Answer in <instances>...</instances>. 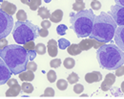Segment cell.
Wrapping results in <instances>:
<instances>
[{"label": "cell", "mask_w": 124, "mask_h": 99, "mask_svg": "<svg viewBox=\"0 0 124 99\" xmlns=\"http://www.w3.org/2000/svg\"><path fill=\"white\" fill-rule=\"evenodd\" d=\"M102 80V74L99 71H93V72H89L85 75V81L89 84L95 82H99Z\"/></svg>", "instance_id": "11"}, {"label": "cell", "mask_w": 124, "mask_h": 99, "mask_svg": "<svg viewBox=\"0 0 124 99\" xmlns=\"http://www.w3.org/2000/svg\"><path fill=\"white\" fill-rule=\"evenodd\" d=\"M41 27L42 28H44V29H49L50 27H51V21H49V20H47V19H44L42 22H41Z\"/></svg>", "instance_id": "38"}, {"label": "cell", "mask_w": 124, "mask_h": 99, "mask_svg": "<svg viewBox=\"0 0 124 99\" xmlns=\"http://www.w3.org/2000/svg\"><path fill=\"white\" fill-rule=\"evenodd\" d=\"M67 80H68V83H69V84L75 85L76 83L78 82V80H79V77H78V75L77 74V73H75V72H72V73H71V74L68 76Z\"/></svg>", "instance_id": "25"}, {"label": "cell", "mask_w": 124, "mask_h": 99, "mask_svg": "<svg viewBox=\"0 0 124 99\" xmlns=\"http://www.w3.org/2000/svg\"><path fill=\"white\" fill-rule=\"evenodd\" d=\"M21 90H23V92L25 93H31L33 91V86L31 83L24 82L21 85Z\"/></svg>", "instance_id": "20"}, {"label": "cell", "mask_w": 124, "mask_h": 99, "mask_svg": "<svg viewBox=\"0 0 124 99\" xmlns=\"http://www.w3.org/2000/svg\"><path fill=\"white\" fill-rule=\"evenodd\" d=\"M117 28L116 23L108 13L101 12L100 15L95 16L90 39H93L99 42L107 43L111 41Z\"/></svg>", "instance_id": "2"}, {"label": "cell", "mask_w": 124, "mask_h": 99, "mask_svg": "<svg viewBox=\"0 0 124 99\" xmlns=\"http://www.w3.org/2000/svg\"><path fill=\"white\" fill-rule=\"evenodd\" d=\"M7 45H8V40L5 39H0V50L5 48Z\"/></svg>", "instance_id": "39"}, {"label": "cell", "mask_w": 124, "mask_h": 99, "mask_svg": "<svg viewBox=\"0 0 124 99\" xmlns=\"http://www.w3.org/2000/svg\"><path fill=\"white\" fill-rule=\"evenodd\" d=\"M94 17L92 9L83 10L77 14H71V28L78 38H87L91 35Z\"/></svg>", "instance_id": "4"}, {"label": "cell", "mask_w": 124, "mask_h": 99, "mask_svg": "<svg viewBox=\"0 0 124 99\" xmlns=\"http://www.w3.org/2000/svg\"><path fill=\"white\" fill-rule=\"evenodd\" d=\"M91 8L93 9V10H95V11H97V10H99L100 8H101V3L99 2V1H93L92 3H91Z\"/></svg>", "instance_id": "35"}, {"label": "cell", "mask_w": 124, "mask_h": 99, "mask_svg": "<svg viewBox=\"0 0 124 99\" xmlns=\"http://www.w3.org/2000/svg\"><path fill=\"white\" fill-rule=\"evenodd\" d=\"M23 4H25V5H28V6H30L31 3H32V1L33 0H20Z\"/></svg>", "instance_id": "43"}, {"label": "cell", "mask_w": 124, "mask_h": 99, "mask_svg": "<svg viewBox=\"0 0 124 99\" xmlns=\"http://www.w3.org/2000/svg\"><path fill=\"white\" fill-rule=\"evenodd\" d=\"M0 58L14 74H19L25 71L27 69V64L30 61L28 51L20 44L7 45L0 50Z\"/></svg>", "instance_id": "1"}, {"label": "cell", "mask_w": 124, "mask_h": 99, "mask_svg": "<svg viewBox=\"0 0 124 99\" xmlns=\"http://www.w3.org/2000/svg\"><path fill=\"white\" fill-rule=\"evenodd\" d=\"M67 29H68V27H67L66 25H63V24H61V25H59V26L57 27L56 31H57V34H58V35L63 36V35H65V34H66Z\"/></svg>", "instance_id": "33"}, {"label": "cell", "mask_w": 124, "mask_h": 99, "mask_svg": "<svg viewBox=\"0 0 124 99\" xmlns=\"http://www.w3.org/2000/svg\"><path fill=\"white\" fill-rule=\"evenodd\" d=\"M14 19L12 16L6 14L0 8V39H5L14 28Z\"/></svg>", "instance_id": "6"}, {"label": "cell", "mask_w": 124, "mask_h": 99, "mask_svg": "<svg viewBox=\"0 0 124 99\" xmlns=\"http://www.w3.org/2000/svg\"><path fill=\"white\" fill-rule=\"evenodd\" d=\"M48 35H49L48 29H44V28L38 29V36H40V37H42V38H46Z\"/></svg>", "instance_id": "37"}, {"label": "cell", "mask_w": 124, "mask_h": 99, "mask_svg": "<svg viewBox=\"0 0 124 99\" xmlns=\"http://www.w3.org/2000/svg\"><path fill=\"white\" fill-rule=\"evenodd\" d=\"M12 74L13 73L10 70V68L5 64V62L0 58V86L8 82V80L11 78Z\"/></svg>", "instance_id": "8"}, {"label": "cell", "mask_w": 124, "mask_h": 99, "mask_svg": "<svg viewBox=\"0 0 124 99\" xmlns=\"http://www.w3.org/2000/svg\"><path fill=\"white\" fill-rule=\"evenodd\" d=\"M23 47L27 50V51L34 50V48H35V43H34L33 40H31V41H28V42H26L25 44H23Z\"/></svg>", "instance_id": "29"}, {"label": "cell", "mask_w": 124, "mask_h": 99, "mask_svg": "<svg viewBox=\"0 0 124 99\" xmlns=\"http://www.w3.org/2000/svg\"><path fill=\"white\" fill-rule=\"evenodd\" d=\"M16 18H17V21H26L27 20V14H26V12L23 11V10H19L16 13Z\"/></svg>", "instance_id": "26"}, {"label": "cell", "mask_w": 124, "mask_h": 99, "mask_svg": "<svg viewBox=\"0 0 124 99\" xmlns=\"http://www.w3.org/2000/svg\"><path fill=\"white\" fill-rule=\"evenodd\" d=\"M115 75L117 76V77H120V76L124 75V65L121 66H119V67H117V68L116 69V74H115Z\"/></svg>", "instance_id": "36"}, {"label": "cell", "mask_w": 124, "mask_h": 99, "mask_svg": "<svg viewBox=\"0 0 124 99\" xmlns=\"http://www.w3.org/2000/svg\"><path fill=\"white\" fill-rule=\"evenodd\" d=\"M83 89H84V87L81 84H78V83L75 84V86H74V91L76 93H78V94L81 93L83 91Z\"/></svg>", "instance_id": "34"}, {"label": "cell", "mask_w": 124, "mask_h": 99, "mask_svg": "<svg viewBox=\"0 0 124 99\" xmlns=\"http://www.w3.org/2000/svg\"><path fill=\"white\" fill-rule=\"evenodd\" d=\"M47 49H48V53L49 56L54 58L57 55V51H58V44L54 40H50L48 41L47 44Z\"/></svg>", "instance_id": "13"}, {"label": "cell", "mask_w": 124, "mask_h": 99, "mask_svg": "<svg viewBox=\"0 0 124 99\" xmlns=\"http://www.w3.org/2000/svg\"><path fill=\"white\" fill-rule=\"evenodd\" d=\"M37 15L41 17V18H43V19H48V18H50L51 13H50L49 9H47L45 7H40V8L38 9Z\"/></svg>", "instance_id": "19"}, {"label": "cell", "mask_w": 124, "mask_h": 99, "mask_svg": "<svg viewBox=\"0 0 124 99\" xmlns=\"http://www.w3.org/2000/svg\"><path fill=\"white\" fill-rule=\"evenodd\" d=\"M93 40V47H94L95 49H98L100 46H102L104 43H102V42H99V41H97V40H93V39H92Z\"/></svg>", "instance_id": "40"}, {"label": "cell", "mask_w": 124, "mask_h": 99, "mask_svg": "<svg viewBox=\"0 0 124 99\" xmlns=\"http://www.w3.org/2000/svg\"><path fill=\"white\" fill-rule=\"evenodd\" d=\"M99 66L107 70H116L124 65V52L116 44L104 43L96 51Z\"/></svg>", "instance_id": "3"}, {"label": "cell", "mask_w": 124, "mask_h": 99, "mask_svg": "<svg viewBox=\"0 0 124 99\" xmlns=\"http://www.w3.org/2000/svg\"><path fill=\"white\" fill-rule=\"evenodd\" d=\"M109 15L113 17L116 25L122 26L124 25V6L120 5H113L111 7V11Z\"/></svg>", "instance_id": "7"}, {"label": "cell", "mask_w": 124, "mask_h": 99, "mask_svg": "<svg viewBox=\"0 0 124 99\" xmlns=\"http://www.w3.org/2000/svg\"><path fill=\"white\" fill-rule=\"evenodd\" d=\"M54 97V90L52 88H47L46 89L44 90V95H42V97Z\"/></svg>", "instance_id": "31"}, {"label": "cell", "mask_w": 124, "mask_h": 99, "mask_svg": "<svg viewBox=\"0 0 124 99\" xmlns=\"http://www.w3.org/2000/svg\"><path fill=\"white\" fill-rule=\"evenodd\" d=\"M124 89V81L121 83V89Z\"/></svg>", "instance_id": "45"}, {"label": "cell", "mask_w": 124, "mask_h": 99, "mask_svg": "<svg viewBox=\"0 0 124 99\" xmlns=\"http://www.w3.org/2000/svg\"><path fill=\"white\" fill-rule=\"evenodd\" d=\"M21 91V86L17 83L15 86L10 87V89L6 91V96L7 97H16Z\"/></svg>", "instance_id": "14"}, {"label": "cell", "mask_w": 124, "mask_h": 99, "mask_svg": "<svg viewBox=\"0 0 124 99\" xmlns=\"http://www.w3.org/2000/svg\"><path fill=\"white\" fill-rule=\"evenodd\" d=\"M76 65V61L73 58H66L63 62V66H65L67 69H72Z\"/></svg>", "instance_id": "22"}, {"label": "cell", "mask_w": 124, "mask_h": 99, "mask_svg": "<svg viewBox=\"0 0 124 99\" xmlns=\"http://www.w3.org/2000/svg\"><path fill=\"white\" fill-rule=\"evenodd\" d=\"M116 5H120V6H124V0H115Z\"/></svg>", "instance_id": "44"}, {"label": "cell", "mask_w": 124, "mask_h": 99, "mask_svg": "<svg viewBox=\"0 0 124 99\" xmlns=\"http://www.w3.org/2000/svg\"><path fill=\"white\" fill-rule=\"evenodd\" d=\"M76 1H83V0H76Z\"/></svg>", "instance_id": "48"}, {"label": "cell", "mask_w": 124, "mask_h": 99, "mask_svg": "<svg viewBox=\"0 0 124 99\" xmlns=\"http://www.w3.org/2000/svg\"><path fill=\"white\" fill-rule=\"evenodd\" d=\"M116 82V75L114 73H108L104 79V81L102 82L101 86H100V89L103 90V91H107L109 89H112L114 83Z\"/></svg>", "instance_id": "10"}, {"label": "cell", "mask_w": 124, "mask_h": 99, "mask_svg": "<svg viewBox=\"0 0 124 99\" xmlns=\"http://www.w3.org/2000/svg\"><path fill=\"white\" fill-rule=\"evenodd\" d=\"M27 69L28 70H31V71H35L37 69V65L36 63H34L33 61H29L28 64H27Z\"/></svg>", "instance_id": "32"}, {"label": "cell", "mask_w": 124, "mask_h": 99, "mask_svg": "<svg viewBox=\"0 0 124 99\" xmlns=\"http://www.w3.org/2000/svg\"><path fill=\"white\" fill-rule=\"evenodd\" d=\"M35 52L36 54L38 55H44L46 53V45L43 44V43H38V44H35Z\"/></svg>", "instance_id": "23"}, {"label": "cell", "mask_w": 124, "mask_h": 99, "mask_svg": "<svg viewBox=\"0 0 124 99\" xmlns=\"http://www.w3.org/2000/svg\"><path fill=\"white\" fill-rule=\"evenodd\" d=\"M93 1H96V0H93Z\"/></svg>", "instance_id": "49"}, {"label": "cell", "mask_w": 124, "mask_h": 99, "mask_svg": "<svg viewBox=\"0 0 124 99\" xmlns=\"http://www.w3.org/2000/svg\"><path fill=\"white\" fill-rule=\"evenodd\" d=\"M56 86H57V89H60V90H65L67 88H68V81L64 80V79H60L58 80L56 83Z\"/></svg>", "instance_id": "27"}, {"label": "cell", "mask_w": 124, "mask_h": 99, "mask_svg": "<svg viewBox=\"0 0 124 99\" xmlns=\"http://www.w3.org/2000/svg\"><path fill=\"white\" fill-rule=\"evenodd\" d=\"M78 46L80 47V49L82 51H87V50L91 49L93 47V40L92 39H85L82 40L79 43Z\"/></svg>", "instance_id": "17"}, {"label": "cell", "mask_w": 124, "mask_h": 99, "mask_svg": "<svg viewBox=\"0 0 124 99\" xmlns=\"http://www.w3.org/2000/svg\"><path fill=\"white\" fill-rule=\"evenodd\" d=\"M62 18H63V12H62L61 10H59V9L58 10H55L50 16L51 21L54 22V23H59L62 20Z\"/></svg>", "instance_id": "16"}, {"label": "cell", "mask_w": 124, "mask_h": 99, "mask_svg": "<svg viewBox=\"0 0 124 99\" xmlns=\"http://www.w3.org/2000/svg\"><path fill=\"white\" fill-rule=\"evenodd\" d=\"M85 9V3L83 1H77L76 3L73 4V10L76 11L77 13L81 12Z\"/></svg>", "instance_id": "21"}, {"label": "cell", "mask_w": 124, "mask_h": 99, "mask_svg": "<svg viewBox=\"0 0 124 99\" xmlns=\"http://www.w3.org/2000/svg\"><path fill=\"white\" fill-rule=\"evenodd\" d=\"M121 90H122V92H123V93H124V89H121Z\"/></svg>", "instance_id": "47"}, {"label": "cell", "mask_w": 124, "mask_h": 99, "mask_svg": "<svg viewBox=\"0 0 124 99\" xmlns=\"http://www.w3.org/2000/svg\"><path fill=\"white\" fill-rule=\"evenodd\" d=\"M60 65H61V60L60 59H54L50 62V66L52 68H57V67L60 66Z\"/></svg>", "instance_id": "30"}, {"label": "cell", "mask_w": 124, "mask_h": 99, "mask_svg": "<svg viewBox=\"0 0 124 99\" xmlns=\"http://www.w3.org/2000/svg\"><path fill=\"white\" fill-rule=\"evenodd\" d=\"M115 42L124 52V25L118 26L115 32Z\"/></svg>", "instance_id": "9"}, {"label": "cell", "mask_w": 124, "mask_h": 99, "mask_svg": "<svg viewBox=\"0 0 124 99\" xmlns=\"http://www.w3.org/2000/svg\"><path fill=\"white\" fill-rule=\"evenodd\" d=\"M45 2H46V3H49V2H51V0H45Z\"/></svg>", "instance_id": "46"}, {"label": "cell", "mask_w": 124, "mask_h": 99, "mask_svg": "<svg viewBox=\"0 0 124 99\" xmlns=\"http://www.w3.org/2000/svg\"><path fill=\"white\" fill-rule=\"evenodd\" d=\"M17 80L16 79H14V78H10L9 80H8V82H7V84H8V86L9 87H12V86H15V85H16L17 84Z\"/></svg>", "instance_id": "42"}, {"label": "cell", "mask_w": 124, "mask_h": 99, "mask_svg": "<svg viewBox=\"0 0 124 99\" xmlns=\"http://www.w3.org/2000/svg\"><path fill=\"white\" fill-rule=\"evenodd\" d=\"M13 37L17 44L23 45L28 41L34 40L38 37V27L31 21H16Z\"/></svg>", "instance_id": "5"}, {"label": "cell", "mask_w": 124, "mask_h": 99, "mask_svg": "<svg viewBox=\"0 0 124 99\" xmlns=\"http://www.w3.org/2000/svg\"><path fill=\"white\" fill-rule=\"evenodd\" d=\"M28 54H29V59L32 61L34 58H35V55H36V52H35V50H30V51H28Z\"/></svg>", "instance_id": "41"}, {"label": "cell", "mask_w": 124, "mask_h": 99, "mask_svg": "<svg viewBox=\"0 0 124 99\" xmlns=\"http://www.w3.org/2000/svg\"><path fill=\"white\" fill-rule=\"evenodd\" d=\"M57 44H58V47H59L60 49L64 50V49H67L71 43H70V41H69L68 40H66V39H60V40H58Z\"/></svg>", "instance_id": "24"}, {"label": "cell", "mask_w": 124, "mask_h": 99, "mask_svg": "<svg viewBox=\"0 0 124 99\" xmlns=\"http://www.w3.org/2000/svg\"><path fill=\"white\" fill-rule=\"evenodd\" d=\"M67 51L70 55H73V56H77V55H79L82 50L80 49V47L78 46V44H70L69 47L67 48Z\"/></svg>", "instance_id": "18"}, {"label": "cell", "mask_w": 124, "mask_h": 99, "mask_svg": "<svg viewBox=\"0 0 124 99\" xmlns=\"http://www.w3.org/2000/svg\"><path fill=\"white\" fill-rule=\"evenodd\" d=\"M19 78L21 81H25V82H31L34 79V73L31 70L26 69L25 71H22L21 73H19Z\"/></svg>", "instance_id": "15"}, {"label": "cell", "mask_w": 124, "mask_h": 99, "mask_svg": "<svg viewBox=\"0 0 124 99\" xmlns=\"http://www.w3.org/2000/svg\"><path fill=\"white\" fill-rule=\"evenodd\" d=\"M47 78L50 83H54L56 81V73L54 70H50L47 73Z\"/></svg>", "instance_id": "28"}, {"label": "cell", "mask_w": 124, "mask_h": 99, "mask_svg": "<svg viewBox=\"0 0 124 99\" xmlns=\"http://www.w3.org/2000/svg\"><path fill=\"white\" fill-rule=\"evenodd\" d=\"M6 14L10 15V16H14L16 14V6L15 4L11 3V2H8V1H3L2 4H1V7H0Z\"/></svg>", "instance_id": "12"}]
</instances>
